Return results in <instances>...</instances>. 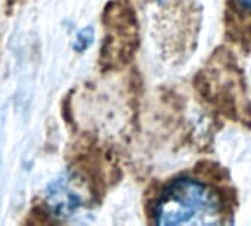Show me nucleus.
<instances>
[{"label":"nucleus","mask_w":251,"mask_h":226,"mask_svg":"<svg viewBox=\"0 0 251 226\" xmlns=\"http://www.w3.org/2000/svg\"><path fill=\"white\" fill-rule=\"evenodd\" d=\"M87 200V191L81 179L74 174L62 175L46 193V203L50 212L59 218L72 216Z\"/></svg>","instance_id":"2"},{"label":"nucleus","mask_w":251,"mask_h":226,"mask_svg":"<svg viewBox=\"0 0 251 226\" xmlns=\"http://www.w3.org/2000/svg\"><path fill=\"white\" fill-rule=\"evenodd\" d=\"M157 1H162V0H157Z\"/></svg>","instance_id":"5"},{"label":"nucleus","mask_w":251,"mask_h":226,"mask_svg":"<svg viewBox=\"0 0 251 226\" xmlns=\"http://www.w3.org/2000/svg\"><path fill=\"white\" fill-rule=\"evenodd\" d=\"M154 222L166 226L218 225L222 224V201L207 184L194 178L172 181L159 196Z\"/></svg>","instance_id":"1"},{"label":"nucleus","mask_w":251,"mask_h":226,"mask_svg":"<svg viewBox=\"0 0 251 226\" xmlns=\"http://www.w3.org/2000/svg\"><path fill=\"white\" fill-rule=\"evenodd\" d=\"M243 9H246L247 12H251V0H235Z\"/></svg>","instance_id":"4"},{"label":"nucleus","mask_w":251,"mask_h":226,"mask_svg":"<svg viewBox=\"0 0 251 226\" xmlns=\"http://www.w3.org/2000/svg\"><path fill=\"white\" fill-rule=\"evenodd\" d=\"M93 37H94L93 29H91V28H85L84 31H81V32H79L78 40H76V46H75V47H76L78 50H84V49H87V47L91 44Z\"/></svg>","instance_id":"3"}]
</instances>
